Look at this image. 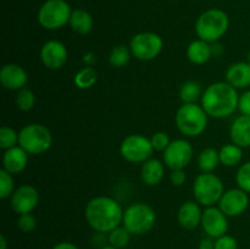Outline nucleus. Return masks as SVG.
Segmentation results:
<instances>
[{"label": "nucleus", "instance_id": "obj_1", "mask_svg": "<svg viewBox=\"0 0 250 249\" xmlns=\"http://www.w3.org/2000/svg\"><path fill=\"white\" fill-rule=\"evenodd\" d=\"M84 216L87 224L95 232L109 233L122 224L124 209L114 198L99 195L87 203Z\"/></svg>", "mask_w": 250, "mask_h": 249}, {"label": "nucleus", "instance_id": "obj_10", "mask_svg": "<svg viewBox=\"0 0 250 249\" xmlns=\"http://www.w3.org/2000/svg\"><path fill=\"white\" fill-rule=\"evenodd\" d=\"M122 158L132 164H143L151 158L154 153L150 139L143 134H129L120 144Z\"/></svg>", "mask_w": 250, "mask_h": 249}, {"label": "nucleus", "instance_id": "obj_42", "mask_svg": "<svg viewBox=\"0 0 250 249\" xmlns=\"http://www.w3.org/2000/svg\"><path fill=\"white\" fill-rule=\"evenodd\" d=\"M0 249H7V239L5 236H0Z\"/></svg>", "mask_w": 250, "mask_h": 249}, {"label": "nucleus", "instance_id": "obj_7", "mask_svg": "<svg viewBox=\"0 0 250 249\" xmlns=\"http://www.w3.org/2000/svg\"><path fill=\"white\" fill-rule=\"evenodd\" d=\"M53 136L48 127L41 124H31L19 132V145L32 155H39L50 149Z\"/></svg>", "mask_w": 250, "mask_h": 249}, {"label": "nucleus", "instance_id": "obj_22", "mask_svg": "<svg viewBox=\"0 0 250 249\" xmlns=\"http://www.w3.org/2000/svg\"><path fill=\"white\" fill-rule=\"evenodd\" d=\"M187 58L194 65H204L212 58L211 44L202 39H195L190 42L187 46Z\"/></svg>", "mask_w": 250, "mask_h": 249}, {"label": "nucleus", "instance_id": "obj_36", "mask_svg": "<svg viewBox=\"0 0 250 249\" xmlns=\"http://www.w3.org/2000/svg\"><path fill=\"white\" fill-rule=\"evenodd\" d=\"M215 249H238V243L233 236L226 233L215 239Z\"/></svg>", "mask_w": 250, "mask_h": 249}, {"label": "nucleus", "instance_id": "obj_41", "mask_svg": "<svg viewBox=\"0 0 250 249\" xmlns=\"http://www.w3.org/2000/svg\"><path fill=\"white\" fill-rule=\"evenodd\" d=\"M211 50H212V56H220L224 49H222L221 44L215 42V43H211Z\"/></svg>", "mask_w": 250, "mask_h": 249}, {"label": "nucleus", "instance_id": "obj_8", "mask_svg": "<svg viewBox=\"0 0 250 249\" xmlns=\"http://www.w3.org/2000/svg\"><path fill=\"white\" fill-rule=\"evenodd\" d=\"M72 11L65 0H46L38 12V22L43 28L55 31L70 22Z\"/></svg>", "mask_w": 250, "mask_h": 249}, {"label": "nucleus", "instance_id": "obj_44", "mask_svg": "<svg viewBox=\"0 0 250 249\" xmlns=\"http://www.w3.org/2000/svg\"><path fill=\"white\" fill-rule=\"evenodd\" d=\"M247 59H248V62L250 63V50L248 51V55H247Z\"/></svg>", "mask_w": 250, "mask_h": 249}, {"label": "nucleus", "instance_id": "obj_2", "mask_svg": "<svg viewBox=\"0 0 250 249\" xmlns=\"http://www.w3.org/2000/svg\"><path fill=\"white\" fill-rule=\"evenodd\" d=\"M200 102L209 117L225 119L233 115L238 109L239 94L229 83L216 82L203 92Z\"/></svg>", "mask_w": 250, "mask_h": 249}, {"label": "nucleus", "instance_id": "obj_19", "mask_svg": "<svg viewBox=\"0 0 250 249\" xmlns=\"http://www.w3.org/2000/svg\"><path fill=\"white\" fill-rule=\"evenodd\" d=\"M226 82L236 89H246L250 87V63L239 61L232 63L226 71Z\"/></svg>", "mask_w": 250, "mask_h": 249}, {"label": "nucleus", "instance_id": "obj_38", "mask_svg": "<svg viewBox=\"0 0 250 249\" xmlns=\"http://www.w3.org/2000/svg\"><path fill=\"white\" fill-rule=\"evenodd\" d=\"M187 176H186L185 170H172L170 173V181L176 187H181L185 185Z\"/></svg>", "mask_w": 250, "mask_h": 249}, {"label": "nucleus", "instance_id": "obj_43", "mask_svg": "<svg viewBox=\"0 0 250 249\" xmlns=\"http://www.w3.org/2000/svg\"><path fill=\"white\" fill-rule=\"evenodd\" d=\"M102 249H117V248H114V247H111V246H105L104 248H102Z\"/></svg>", "mask_w": 250, "mask_h": 249}, {"label": "nucleus", "instance_id": "obj_25", "mask_svg": "<svg viewBox=\"0 0 250 249\" xmlns=\"http://www.w3.org/2000/svg\"><path fill=\"white\" fill-rule=\"evenodd\" d=\"M220 163V153L217 149L205 148L203 149L198 156V166H199L202 172H212L215 168L219 166Z\"/></svg>", "mask_w": 250, "mask_h": 249}, {"label": "nucleus", "instance_id": "obj_32", "mask_svg": "<svg viewBox=\"0 0 250 249\" xmlns=\"http://www.w3.org/2000/svg\"><path fill=\"white\" fill-rule=\"evenodd\" d=\"M15 192V183L12 175L7 172L6 170L1 168L0 170V198L6 199L12 195Z\"/></svg>", "mask_w": 250, "mask_h": 249}, {"label": "nucleus", "instance_id": "obj_11", "mask_svg": "<svg viewBox=\"0 0 250 249\" xmlns=\"http://www.w3.org/2000/svg\"><path fill=\"white\" fill-rule=\"evenodd\" d=\"M163 153L164 164L171 171L185 170L193 159V146L186 139H175Z\"/></svg>", "mask_w": 250, "mask_h": 249}, {"label": "nucleus", "instance_id": "obj_4", "mask_svg": "<svg viewBox=\"0 0 250 249\" xmlns=\"http://www.w3.org/2000/svg\"><path fill=\"white\" fill-rule=\"evenodd\" d=\"M176 126L186 137H198L207 129L209 115L197 103L183 104L176 112Z\"/></svg>", "mask_w": 250, "mask_h": 249}, {"label": "nucleus", "instance_id": "obj_37", "mask_svg": "<svg viewBox=\"0 0 250 249\" xmlns=\"http://www.w3.org/2000/svg\"><path fill=\"white\" fill-rule=\"evenodd\" d=\"M238 110L241 111L242 115L250 116V89L246 90L243 94L239 95Z\"/></svg>", "mask_w": 250, "mask_h": 249}, {"label": "nucleus", "instance_id": "obj_30", "mask_svg": "<svg viewBox=\"0 0 250 249\" xmlns=\"http://www.w3.org/2000/svg\"><path fill=\"white\" fill-rule=\"evenodd\" d=\"M15 102H16L17 109L24 112L29 111V110L33 109L34 104H36V95L31 89L24 87L17 92Z\"/></svg>", "mask_w": 250, "mask_h": 249}, {"label": "nucleus", "instance_id": "obj_20", "mask_svg": "<svg viewBox=\"0 0 250 249\" xmlns=\"http://www.w3.org/2000/svg\"><path fill=\"white\" fill-rule=\"evenodd\" d=\"M229 137L232 143L241 148L250 146V116L241 115L236 117L229 127Z\"/></svg>", "mask_w": 250, "mask_h": 249}, {"label": "nucleus", "instance_id": "obj_12", "mask_svg": "<svg viewBox=\"0 0 250 249\" xmlns=\"http://www.w3.org/2000/svg\"><path fill=\"white\" fill-rule=\"evenodd\" d=\"M249 203L248 193L241 188H232L222 194L219 208L227 217H236L248 209Z\"/></svg>", "mask_w": 250, "mask_h": 249}, {"label": "nucleus", "instance_id": "obj_33", "mask_svg": "<svg viewBox=\"0 0 250 249\" xmlns=\"http://www.w3.org/2000/svg\"><path fill=\"white\" fill-rule=\"evenodd\" d=\"M236 183L238 188L250 193V161L242 164L236 173Z\"/></svg>", "mask_w": 250, "mask_h": 249}, {"label": "nucleus", "instance_id": "obj_13", "mask_svg": "<svg viewBox=\"0 0 250 249\" xmlns=\"http://www.w3.org/2000/svg\"><path fill=\"white\" fill-rule=\"evenodd\" d=\"M39 203V192L29 185H22L15 189L10 197V205L16 214H28L37 208Z\"/></svg>", "mask_w": 250, "mask_h": 249}, {"label": "nucleus", "instance_id": "obj_39", "mask_svg": "<svg viewBox=\"0 0 250 249\" xmlns=\"http://www.w3.org/2000/svg\"><path fill=\"white\" fill-rule=\"evenodd\" d=\"M198 248L199 249H215V238H211V237H209V236L204 237V238L200 239Z\"/></svg>", "mask_w": 250, "mask_h": 249}, {"label": "nucleus", "instance_id": "obj_14", "mask_svg": "<svg viewBox=\"0 0 250 249\" xmlns=\"http://www.w3.org/2000/svg\"><path fill=\"white\" fill-rule=\"evenodd\" d=\"M200 226L203 227L207 236L216 239L227 233V231H229V220H227V216L221 211L220 208L209 207L205 208V210L203 211L202 225Z\"/></svg>", "mask_w": 250, "mask_h": 249}, {"label": "nucleus", "instance_id": "obj_31", "mask_svg": "<svg viewBox=\"0 0 250 249\" xmlns=\"http://www.w3.org/2000/svg\"><path fill=\"white\" fill-rule=\"evenodd\" d=\"M16 145H19V133L11 127L2 126L0 128V148L7 150Z\"/></svg>", "mask_w": 250, "mask_h": 249}, {"label": "nucleus", "instance_id": "obj_15", "mask_svg": "<svg viewBox=\"0 0 250 249\" xmlns=\"http://www.w3.org/2000/svg\"><path fill=\"white\" fill-rule=\"evenodd\" d=\"M42 63L49 70H59L66 63L68 51L65 44L59 41H48L43 44L39 54Z\"/></svg>", "mask_w": 250, "mask_h": 249}, {"label": "nucleus", "instance_id": "obj_3", "mask_svg": "<svg viewBox=\"0 0 250 249\" xmlns=\"http://www.w3.org/2000/svg\"><path fill=\"white\" fill-rule=\"evenodd\" d=\"M229 26V16L220 9H210L199 16L195 22L198 38L208 43L219 42L226 34Z\"/></svg>", "mask_w": 250, "mask_h": 249}, {"label": "nucleus", "instance_id": "obj_26", "mask_svg": "<svg viewBox=\"0 0 250 249\" xmlns=\"http://www.w3.org/2000/svg\"><path fill=\"white\" fill-rule=\"evenodd\" d=\"M202 85L197 81H186L180 88V98L183 104H193L202 99Z\"/></svg>", "mask_w": 250, "mask_h": 249}, {"label": "nucleus", "instance_id": "obj_18", "mask_svg": "<svg viewBox=\"0 0 250 249\" xmlns=\"http://www.w3.org/2000/svg\"><path fill=\"white\" fill-rule=\"evenodd\" d=\"M28 164V153L20 145L5 150L2 155V168L11 175L21 173Z\"/></svg>", "mask_w": 250, "mask_h": 249}, {"label": "nucleus", "instance_id": "obj_28", "mask_svg": "<svg viewBox=\"0 0 250 249\" xmlns=\"http://www.w3.org/2000/svg\"><path fill=\"white\" fill-rule=\"evenodd\" d=\"M97 81L98 72L95 71V68H93L92 66H85L76 73L73 82L80 89H88V88L93 87Z\"/></svg>", "mask_w": 250, "mask_h": 249}, {"label": "nucleus", "instance_id": "obj_34", "mask_svg": "<svg viewBox=\"0 0 250 249\" xmlns=\"http://www.w3.org/2000/svg\"><path fill=\"white\" fill-rule=\"evenodd\" d=\"M17 227L21 232L23 233H31L36 229L37 227V220L31 212L28 214H22L19 215V219H17Z\"/></svg>", "mask_w": 250, "mask_h": 249}, {"label": "nucleus", "instance_id": "obj_29", "mask_svg": "<svg viewBox=\"0 0 250 249\" xmlns=\"http://www.w3.org/2000/svg\"><path fill=\"white\" fill-rule=\"evenodd\" d=\"M132 234L127 231L126 227L119 226L107 233V244L114 248L124 249L128 246Z\"/></svg>", "mask_w": 250, "mask_h": 249}, {"label": "nucleus", "instance_id": "obj_27", "mask_svg": "<svg viewBox=\"0 0 250 249\" xmlns=\"http://www.w3.org/2000/svg\"><path fill=\"white\" fill-rule=\"evenodd\" d=\"M131 49L129 46L125 45V44H120L112 48V50L109 54V62L112 67L115 68H122L127 66V63L131 60Z\"/></svg>", "mask_w": 250, "mask_h": 249}, {"label": "nucleus", "instance_id": "obj_9", "mask_svg": "<svg viewBox=\"0 0 250 249\" xmlns=\"http://www.w3.org/2000/svg\"><path fill=\"white\" fill-rule=\"evenodd\" d=\"M163 48V38L154 32H142L133 36L129 42L132 56L141 61L154 60L160 55Z\"/></svg>", "mask_w": 250, "mask_h": 249}, {"label": "nucleus", "instance_id": "obj_6", "mask_svg": "<svg viewBox=\"0 0 250 249\" xmlns=\"http://www.w3.org/2000/svg\"><path fill=\"white\" fill-rule=\"evenodd\" d=\"M224 193V182L215 173L202 172L195 177L193 183V194L195 202L203 207L209 208L219 204Z\"/></svg>", "mask_w": 250, "mask_h": 249}, {"label": "nucleus", "instance_id": "obj_5", "mask_svg": "<svg viewBox=\"0 0 250 249\" xmlns=\"http://www.w3.org/2000/svg\"><path fill=\"white\" fill-rule=\"evenodd\" d=\"M156 222V214L150 205L146 203H134L124 210L122 226L131 234L141 236L150 232Z\"/></svg>", "mask_w": 250, "mask_h": 249}, {"label": "nucleus", "instance_id": "obj_23", "mask_svg": "<svg viewBox=\"0 0 250 249\" xmlns=\"http://www.w3.org/2000/svg\"><path fill=\"white\" fill-rule=\"evenodd\" d=\"M70 26L76 33L78 34H88L93 28V19L92 15L83 9L73 10L70 17Z\"/></svg>", "mask_w": 250, "mask_h": 249}, {"label": "nucleus", "instance_id": "obj_21", "mask_svg": "<svg viewBox=\"0 0 250 249\" xmlns=\"http://www.w3.org/2000/svg\"><path fill=\"white\" fill-rule=\"evenodd\" d=\"M165 175V164L159 159H149L141 168V180L146 186H158Z\"/></svg>", "mask_w": 250, "mask_h": 249}, {"label": "nucleus", "instance_id": "obj_35", "mask_svg": "<svg viewBox=\"0 0 250 249\" xmlns=\"http://www.w3.org/2000/svg\"><path fill=\"white\" fill-rule=\"evenodd\" d=\"M151 144H153L154 150L156 151H164L168 146V144L171 143L170 138H168L167 134L165 132H155V133L151 136L150 138Z\"/></svg>", "mask_w": 250, "mask_h": 249}, {"label": "nucleus", "instance_id": "obj_40", "mask_svg": "<svg viewBox=\"0 0 250 249\" xmlns=\"http://www.w3.org/2000/svg\"><path fill=\"white\" fill-rule=\"evenodd\" d=\"M53 249H80L75 243L72 242H59L55 246L53 247Z\"/></svg>", "mask_w": 250, "mask_h": 249}, {"label": "nucleus", "instance_id": "obj_24", "mask_svg": "<svg viewBox=\"0 0 250 249\" xmlns=\"http://www.w3.org/2000/svg\"><path fill=\"white\" fill-rule=\"evenodd\" d=\"M220 163L227 167L237 166L243 159V148L236 145V144H226L219 150Z\"/></svg>", "mask_w": 250, "mask_h": 249}, {"label": "nucleus", "instance_id": "obj_16", "mask_svg": "<svg viewBox=\"0 0 250 249\" xmlns=\"http://www.w3.org/2000/svg\"><path fill=\"white\" fill-rule=\"evenodd\" d=\"M0 82L5 89L21 90L28 82V75L22 66L6 63L0 70Z\"/></svg>", "mask_w": 250, "mask_h": 249}, {"label": "nucleus", "instance_id": "obj_17", "mask_svg": "<svg viewBox=\"0 0 250 249\" xmlns=\"http://www.w3.org/2000/svg\"><path fill=\"white\" fill-rule=\"evenodd\" d=\"M203 210L195 200L183 203L177 211V221L185 229H194L202 225Z\"/></svg>", "mask_w": 250, "mask_h": 249}]
</instances>
